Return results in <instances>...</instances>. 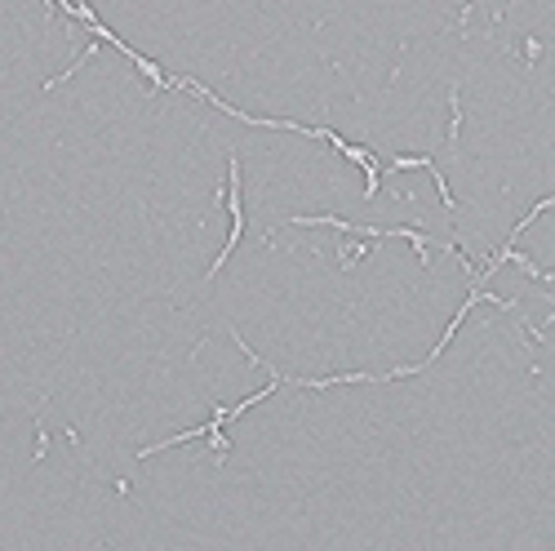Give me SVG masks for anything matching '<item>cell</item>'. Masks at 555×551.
I'll return each instance as SVG.
<instances>
[{"label": "cell", "instance_id": "cell-1", "mask_svg": "<svg viewBox=\"0 0 555 551\" xmlns=\"http://www.w3.org/2000/svg\"><path fill=\"white\" fill-rule=\"evenodd\" d=\"M227 214H231V236L222 240V249H218V258H214V267L205 272V280H214L222 267H227V258L236 254V245H240V236H245V196H240V156L231 152L227 156Z\"/></svg>", "mask_w": 555, "mask_h": 551}, {"label": "cell", "instance_id": "cell-2", "mask_svg": "<svg viewBox=\"0 0 555 551\" xmlns=\"http://www.w3.org/2000/svg\"><path fill=\"white\" fill-rule=\"evenodd\" d=\"M413 169H436V160L431 156H391V160H382V178H396V174H413Z\"/></svg>", "mask_w": 555, "mask_h": 551}, {"label": "cell", "instance_id": "cell-3", "mask_svg": "<svg viewBox=\"0 0 555 551\" xmlns=\"http://www.w3.org/2000/svg\"><path fill=\"white\" fill-rule=\"evenodd\" d=\"M369 249H373V240L369 236H347V240H338V267H342V272H351V267H356L360 263V258H365L369 254Z\"/></svg>", "mask_w": 555, "mask_h": 551}]
</instances>
